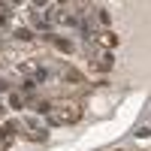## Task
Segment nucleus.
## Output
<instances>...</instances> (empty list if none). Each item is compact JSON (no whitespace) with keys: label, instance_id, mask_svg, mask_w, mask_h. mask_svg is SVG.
<instances>
[{"label":"nucleus","instance_id":"1","mask_svg":"<svg viewBox=\"0 0 151 151\" xmlns=\"http://www.w3.org/2000/svg\"><path fill=\"white\" fill-rule=\"evenodd\" d=\"M45 118H48V124H73L82 118V109L76 103H55V106H48Z\"/></svg>","mask_w":151,"mask_h":151},{"label":"nucleus","instance_id":"2","mask_svg":"<svg viewBox=\"0 0 151 151\" xmlns=\"http://www.w3.org/2000/svg\"><path fill=\"white\" fill-rule=\"evenodd\" d=\"M100 42H103V45H109V48H112V45H115V36H112V33H103V36H100Z\"/></svg>","mask_w":151,"mask_h":151}]
</instances>
